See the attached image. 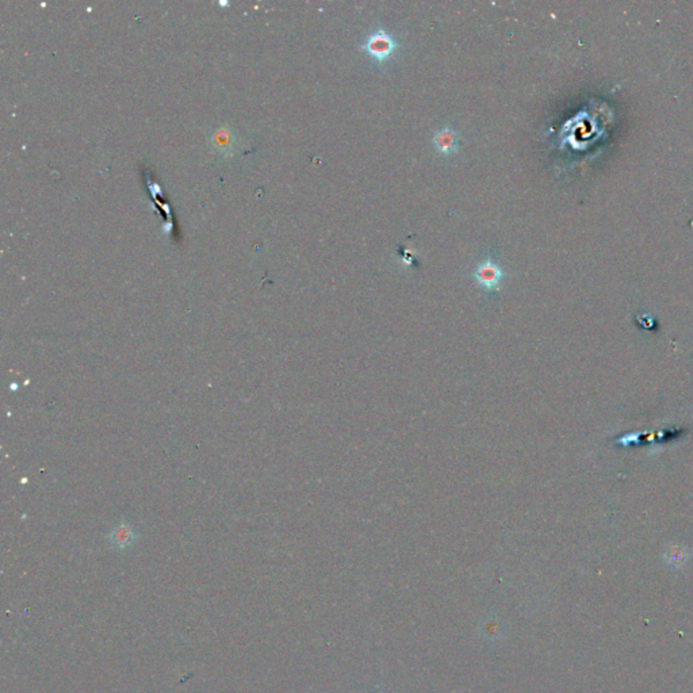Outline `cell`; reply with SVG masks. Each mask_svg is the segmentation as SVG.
Segmentation results:
<instances>
[{
    "label": "cell",
    "mask_w": 693,
    "mask_h": 693,
    "mask_svg": "<svg viewBox=\"0 0 693 693\" xmlns=\"http://www.w3.org/2000/svg\"><path fill=\"white\" fill-rule=\"evenodd\" d=\"M434 145H435L436 150L442 154L449 156V154L455 153L459 148L458 133L449 128L438 132L434 137Z\"/></svg>",
    "instance_id": "obj_4"
},
{
    "label": "cell",
    "mask_w": 693,
    "mask_h": 693,
    "mask_svg": "<svg viewBox=\"0 0 693 693\" xmlns=\"http://www.w3.org/2000/svg\"><path fill=\"white\" fill-rule=\"evenodd\" d=\"M690 559H691V551L687 547H684V545H669L663 551V561L670 567H674V569H680V567L685 566V563Z\"/></svg>",
    "instance_id": "obj_5"
},
{
    "label": "cell",
    "mask_w": 693,
    "mask_h": 693,
    "mask_svg": "<svg viewBox=\"0 0 693 693\" xmlns=\"http://www.w3.org/2000/svg\"><path fill=\"white\" fill-rule=\"evenodd\" d=\"M107 539H108V543L114 548L124 551V550H128V548L136 545L137 534L134 532V530L129 524L121 523L111 530Z\"/></svg>",
    "instance_id": "obj_3"
},
{
    "label": "cell",
    "mask_w": 693,
    "mask_h": 693,
    "mask_svg": "<svg viewBox=\"0 0 693 693\" xmlns=\"http://www.w3.org/2000/svg\"><path fill=\"white\" fill-rule=\"evenodd\" d=\"M381 693H382V692H381Z\"/></svg>",
    "instance_id": "obj_6"
},
{
    "label": "cell",
    "mask_w": 693,
    "mask_h": 693,
    "mask_svg": "<svg viewBox=\"0 0 693 693\" xmlns=\"http://www.w3.org/2000/svg\"><path fill=\"white\" fill-rule=\"evenodd\" d=\"M396 49V40L382 29L371 33L363 44V50L379 62L388 61Z\"/></svg>",
    "instance_id": "obj_2"
},
{
    "label": "cell",
    "mask_w": 693,
    "mask_h": 693,
    "mask_svg": "<svg viewBox=\"0 0 693 693\" xmlns=\"http://www.w3.org/2000/svg\"><path fill=\"white\" fill-rule=\"evenodd\" d=\"M504 277V270L492 259L481 261L473 272V278L477 282L478 287L489 294L498 292Z\"/></svg>",
    "instance_id": "obj_1"
}]
</instances>
